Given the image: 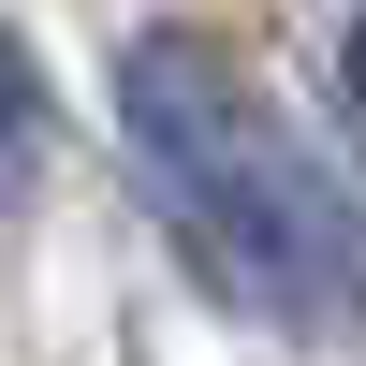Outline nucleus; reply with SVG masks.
<instances>
[{
	"label": "nucleus",
	"instance_id": "1",
	"mask_svg": "<svg viewBox=\"0 0 366 366\" xmlns=\"http://www.w3.org/2000/svg\"><path fill=\"white\" fill-rule=\"evenodd\" d=\"M117 147H132L162 234L205 264V293L279 337H352L366 322V234L322 191L308 132L264 103V74H234L205 29H147L117 59Z\"/></svg>",
	"mask_w": 366,
	"mask_h": 366
},
{
	"label": "nucleus",
	"instance_id": "2",
	"mask_svg": "<svg viewBox=\"0 0 366 366\" xmlns=\"http://www.w3.org/2000/svg\"><path fill=\"white\" fill-rule=\"evenodd\" d=\"M29 147H44V74H29V29L0 15V205H15V176H29Z\"/></svg>",
	"mask_w": 366,
	"mask_h": 366
},
{
	"label": "nucleus",
	"instance_id": "3",
	"mask_svg": "<svg viewBox=\"0 0 366 366\" xmlns=\"http://www.w3.org/2000/svg\"><path fill=\"white\" fill-rule=\"evenodd\" d=\"M337 88H352V117H366V15L337 29Z\"/></svg>",
	"mask_w": 366,
	"mask_h": 366
}]
</instances>
